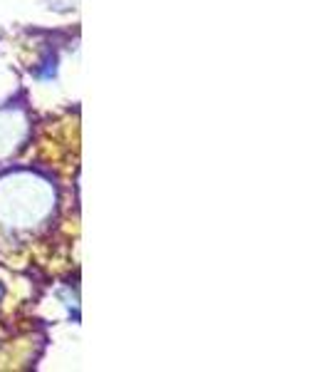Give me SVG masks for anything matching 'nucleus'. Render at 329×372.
<instances>
[]
</instances>
